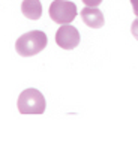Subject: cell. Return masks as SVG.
<instances>
[{"label": "cell", "mask_w": 138, "mask_h": 150, "mask_svg": "<svg viewBox=\"0 0 138 150\" xmlns=\"http://www.w3.org/2000/svg\"><path fill=\"white\" fill-rule=\"evenodd\" d=\"M47 44H48L47 35L41 30H33L18 38L15 42V50L21 57H32L41 53L47 47Z\"/></svg>", "instance_id": "6da1fadb"}, {"label": "cell", "mask_w": 138, "mask_h": 150, "mask_svg": "<svg viewBox=\"0 0 138 150\" xmlns=\"http://www.w3.org/2000/svg\"><path fill=\"white\" fill-rule=\"evenodd\" d=\"M18 111L21 114H42L45 111V98L36 89H26L18 96Z\"/></svg>", "instance_id": "7a4b0ae2"}, {"label": "cell", "mask_w": 138, "mask_h": 150, "mask_svg": "<svg viewBox=\"0 0 138 150\" xmlns=\"http://www.w3.org/2000/svg\"><path fill=\"white\" fill-rule=\"evenodd\" d=\"M78 11L77 5L68 0H54L50 5V17L57 24H71V21L75 20Z\"/></svg>", "instance_id": "3957f363"}, {"label": "cell", "mask_w": 138, "mask_h": 150, "mask_svg": "<svg viewBox=\"0 0 138 150\" xmlns=\"http://www.w3.org/2000/svg\"><path fill=\"white\" fill-rule=\"evenodd\" d=\"M56 44L63 50H74L80 44V33L71 24H62L56 33Z\"/></svg>", "instance_id": "277c9868"}, {"label": "cell", "mask_w": 138, "mask_h": 150, "mask_svg": "<svg viewBox=\"0 0 138 150\" xmlns=\"http://www.w3.org/2000/svg\"><path fill=\"white\" fill-rule=\"evenodd\" d=\"M81 20L92 29H101L105 23L104 14L96 6H86L84 9H81Z\"/></svg>", "instance_id": "5b68a950"}, {"label": "cell", "mask_w": 138, "mask_h": 150, "mask_svg": "<svg viewBox=\"0 0 138 150\" xmlns=\"http://www.w3.org/2000/svg\"><path fill=\"white\" fill-rule=\"evenodd\" d=\"M21 12L29 20H39L42 15V5L39 0H23Z\"/></svg>", "instance_id": "8992f818"}, {"label": "cell", "mask_w": 138, "mask_h": 150, "mask_svg": "<svg viewBox=\"0 0 138 150\" xmlns=\"http://www.w3.org/2000/svg\"><path fill=\"white\" fill-rule=\"evenodd\" d=\"M131 32H132V35H134V38L138 41V18L132 23V26H131Z\"/></svg>", "instance_id": "52a82bcc"}, {"label": "cell", "mask_w": 138, "mask_h": 150, "mask_svg": "<svg viewBox=\"0 0 138 150\" xmlns=\"http://www.w3.org/2000/svg\"><path fill=\"white\" fill-rule=\"evenodd\" d=\"M83 3H84L86 6H92V8L96 6V8H98L99 5L102 3V0H83Z\"/></svg>", "instance_id": "ba28073f"}, {"label": "cell", "mask_w": 138, "mask_h": 150, "mask_svg": "<svg viewBox=\"0 0 138 150\" xmlns=\"http://www.w3.org/2000/svg\"><path fill=\"white\" fill-rule=\"evenodd\" d=\"M131 5H132V9L135 12V15L138 17V0H131Z\"/></svg>", "instance_id": "9c48e42d"}]
</instances>
